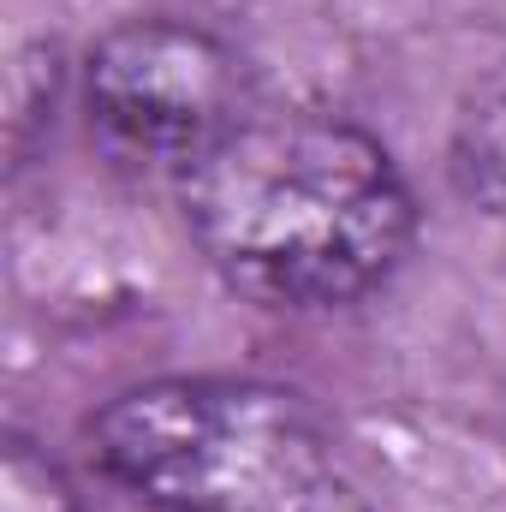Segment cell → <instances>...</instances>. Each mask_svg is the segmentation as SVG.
Masks as SVG:
<instances>
[{
    "label": "cell",
    "mask_w": 506,
    "mask_h": 512,
    "mask_svg": "<svg viewBox=\"0 0 506 512\" xmlns=\"http://www.w3.org/2000/svg\"><path fill=\"white\" fill-rule=\"evenodd\" d=\"M197 256L262 310H340L399 274L417 197L370 126L328 108H274L179 173Z\"/></svg>",
    "instance_id": "obj_1"
},
{
    "label": "cell",
    "mask_w": 506,
    "mask_h": 512,
    "mask_svg": "<svg viewBox=\"0 0 506 512\" xmlns=\"http://www.w3.org/2000/svg\"><path fill=\"white\" fill-rule=\"evenodd\" d=\"M84 114L120 155L191 167L251 108L245 54L191 18H126L84 54Z\"/></svg>",
    "instance_id": "obj_3"
},
{
    "label": "cell",
    "mask_w": 506,
    "mask_h": 512,
    "mask_svg": "<svg viewBox=\"0 0 506 512\" xmlns=\"http://www.w3.org/2000/svg\"><path fill=\"white\" fill-rule=\"evenodd\" d=\"M0 512H90L78 483L66 477V465L36 447L24 429L6 435V453H0Z\"/></svg>",
    "instance_id": "obj_5"
},
{
    "label": "cell",
    "mask_w": 506,
    "mask_h": 512,
    "mask_svg": "<svg viewBox=\"0 0 506 512\" xmlns=\"http://www.w3.org/2000/svg\"><path fill=\"white\" fill-rule=\"evenodd\" d=\"M447 179L477 215L506 221V60L459 96L447 131Z\"/></svg>",
    "instance_id": "obj_4"
},
{
    "label": "cell",
    "mask_w": 506,
    "mask_h": 512,
    "mask_svg": "<svg viewBox=\"0 0 506 512\" xmlns=\"http://www.w3.org/2000/svg\"><path fill=\"white\" fill-rule=\"evenodd\" d=\"M84 441L149 512H364L310 399L256 376L120 387L90 411Z\"/></svg>",
    "instance_id": "obj_2"
}]
</instances>
